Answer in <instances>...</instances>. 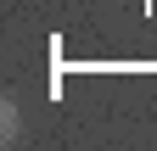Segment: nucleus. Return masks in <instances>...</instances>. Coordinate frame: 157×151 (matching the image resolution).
Here are the masks:
<instances>
[{"label":"nucleus","instance_id":"1","mask_svg":"<svg viewBox=\"0 0 157 151\" xmlns=\"http://www.w3.org/2000/svg\"><path fill=\"white\" fill-rule=\"evenodd\" d=\"M17 129H23V118H17V106L6 101V106H0V140L11 145V140H17Z\"/></svg>","mask_w":157,"mask_h":151}]
</instances>
